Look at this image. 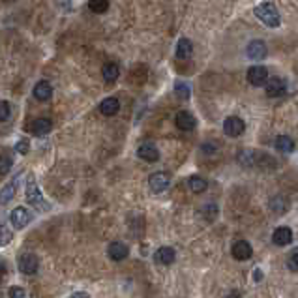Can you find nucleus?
<instances>
[{"label": "nucleus", "instance_id": "f257e3e1", "mask_svg": "<svg viewBox=\"0 0 298 298\" xmlns=\"http://www.w3.org/2000/svg\"><path fill=\"white\" fill-rule=\"evenodd\" d=\"M255 17L259 19L261 23H265L270 28H278L282 23L280 11L276 9V6L272 2H261L259 6H255Z\"/></svg>", "mask_w": 298, "mask_h": 298}, {"label": "nucleus", "instance_id": "f03ea898", "mask_svg": "<svg viewBox=\"0 0 298 298\" xmlns=\"http://www.w3.org/2000/svg\"><path fill=\"white\" fill-rule=\"evenodd\" d=\"M24 193H26V201H28L34 208H41V210H49V208H51V205L45 203V199H43L38 184H36V178L32 175L26 178V190H24Z\"/></svg>", "mask_w": 298, "mask_h": 298}, {"label": "nucleus", "instance_id": "7ed1b4c3", "mask_svg": "<svg viewBox=\"0 0 298 298\" xmlns=\"http://www.w3.org/2000/svg\"><path fill=\"white\" fill-rule=\"evenodd\" d=\"M265 90H267V96L270 98H278V96H283L287 92V81L283 77H268V81L265 83Z\"/></svg>", "mask_w": 298, "mask_h": 298}, {"label": "nucleus", "instance_id": "20e7f679", "mask_svg": "<svg viewBox=\"0 0 298 298\" xmlns=\"http://www.w3.org/2000/svg\"><path fill=\"white\" fill-rule=\"evenodd\" d=\"M32 212L28 210V208L24 207H17L11 214H9V222H11V225L15 227V229H24L28 223L32 222Z\"/></svg>", "mask_w": 298, "mask_h": 298}, {"label": "nucleus", "instance_id": "39448f33", "mask_svg": "<svg viewBox=\"0 0 298 298\" xmlns=\"http://www.w3.org/2000/svg\"><path fill=\"white\" fill-rule=\"evenodd\" d=\"M17 265H19V270H21L23 274L32 276L38 272L39 261L34 253H23V255L19 257V261H17Z\"/></svg>", "mask_w": 298, "mask_h": 298}, {"label": "nucleus", "instance_id": "423d86ee", "mask_svg": "<svg viewBox=\"0 0 298 298\" xmlns=\"http://www.w3.org/2000/svg\"><path fill=\"white\" fill-rule=\"evenodd\" d=\"M244 130H246V124L240 116H229V118H225V122H223V131H225V135H229V137H238V135L244 133Z\"/></svg>", "mask_w": 298, "mask_h": 298}, {"label": "nucleus", "instance_id": "0eeeda50", "mask_svg": "<svg viewBox=\"0 0 298 298\" xmlns=\"http://www.w3.org/2000/svg\"><path fill=\"white\" fill-rule=\"evenodd\" d=\"M248 81L253 86H265L268 81V69L265 66H252L248 69Z\"/></svg>", "mask_w": 298, "mask_h": 298}, {"label": "nucleus", "instance_id": "6e6552de", "mask_svg": "<svg viewBox=\"0 0 298 298\" xmlns=\"http://www.w3.org/2000/svg\"><path fill=\"white\" fill-rule=\"evenodd\" d=\"M169 175L167 173H163V171H158V173H154L150 175L148 178V186H150V190L154 193H161V191H165L169 188Z\"/></svg>", "mask_w": 298, "mask_h": 298}, {"label": "nucleus", "instance_id": "1a4fd4ad", "mask_svg": "<svg viewBox=\"0 0 298 298\" xmlns=\"http://www.w3.org/2000/svg\"><path fill=\"white\" fill-rule=\"evenodd\" d=\"M231 253H233V257H235L237 261H248L253 255V250H252V246H250V242L238 240V242L233 244Z\"/></svg>", "mask_w": 298, "mask_h": 298}, {"label": "nucleus", "instance_id": "9d476101", "mask_svg": "<svg viewBox=\"0 0 298 298\" xmlns=\"http://www.w3.org/2000/svg\"><path fill=\"white\" fill-rule=\"evenodd\" d=\"M246 53H248V56H250L252 60H263V58L267 56V43L261 41V39H253V41H250Z\"/></svg>", "mask_w": 298, "mask_h": 298}, {"label": "nucleus", "instance_id": "9b49d317", "mask_svg": "<svg viewBox=\"0 0 298 298\" xmlns=\"http://www.w3.org/2000/svg\"><path fill=\"white\" fill-rule=\"evenodd\" d=\"M175 124L178 130L191 131L193 128H195V124L197 122H195V116L190 115L188 111H180V113H176V116H175Z\"/></svg>", "mask_w": 298, "mask_h": 298}, {"label": "nucleus", "instance_id": "f8f14e48", "mask_svg": "<svg viewBox=\"0 0 298 298\" xmlns=\"http://www.w3.org/2000/svg\"><path fill=\"white\" fill-rule=\"evenodd\" d=\"M139 158L145 161H150V163H154V161L160 160V152H158V148L152 145V143H145V145L139 146Z\"/></svg>", "mask_w": 298, "mask_h": 298}, {"label": "nucleus", "instance_id": "ddd939ff", "mask_svg": "<svg viewBox=\"0 0 298 298\" xmlns=\"http://www.w3.org/2000/svg\"><path fill=\"white\" fill-rule=\"evenodd\" d=\"M107 253L113 261H124L126 257H128L130 250H128V246L124 244V242H111Z\"/></svg>", "mask_w": 298, "mask_h": 298}, {"label": "nucleus", "instance_id": "4468645a", "mask_svg": "<svg viewBox=\"0 0 298 298\" xmlns=\"http://www.w3.org/2000/svg\"><path fill=\"white\" fill-rule=\"evenodd\" d=\"M272 242L276 246H287L293 242V231L289 227H278L272 233Z\"/></svg>", "mask_w": 298, "mask_h": 298}, {"label": "nucleus", "instance_id": "2eb2a0df", "mask_svg": "<svg viewBox=\"0 0 298 298\" xmlns=\"http://www.w3.org/2000/svg\"><path fill=\"white\" fill-rule=\"evenodd\" d=\"M154 259H156V263H160V265H173L176 259V253L173 248L163 246V248H160L158 252L154 253Z\"/></svg>", "mask_w": 298, "mask_h": 298}, {"label": "nucleus", "instance_id": "dca6fc26", "mask_svg": "<svg viewBox=\"0 0 298 298\" xmlns=\"http://www.w3.org/2000/svg\"><path fill=\"white\" fill-rule=\"evenodd\" d=\"M17 184H19V176L13 178L11 182H8L2 190H0V205H8L11 199L15 197V191H17Z\"/></svg>", "mask_w": 298, "mask_h": 298}, {"label": "nucleus", "instance_id": "f3484780", "mask_svg": "<svg viewBox=\"0 0 298 298\" xmlns=\"http://www.w3.org/2000/svg\"><path fill=\"white\" fill-rule=\"evenodd\" d=\"M99 111H101V115H105V116L116 115V113L120 111V101L116 98H105L99 103Z\"/></svg>", "mask_w": 298, "mask_h": 298}, {"label": "nucleus", "instance_id": "a211bd4d", "mask_svg": "<svg viewBox=\"0 0 298 298\" xmlns=\"http://www.w3.org/2000/svg\"><path fill=\"white\" fill-rule=\"evenodd\" d=\"M191 53H193V43H191L188 38H180L178 39V43H176V58H180V60H186V58H190Z\"/></svg>", "mask_w": 298, "mask_h": 298}, {"label": "nucleus", "instance_id": "6ab92c4d", "mask_svg": "<svg viewBox=\"0 0 298 298\" xmlns=\"http://www.w3.org/2000/svg\"><path fill=\"white\" fill-rule=\"evenodd\" d=\"M53 94V86L49 84V81H39L36 86H34V98L39 99V101H47Z\"/></svg>", "mask_w": 298, "mask_h": 298}, {"label": "nucleus", "instance_id": "aec40b11", "mask_svg": "<svg viewBox=\"0 0 298 298\" xmlns=\"http://www.w3.org/2000/svg\"><path fill=\"white\" fill-rule=\"evenodd\" d=\"M101 75H103V79H105L107 83H115L116 79L120 77V68H118V64H115V62H107V64H103V68H101Z\"/></svg>", "mask_w": 298, "mask_h": 298}, {"label": "nucleus", "instance_id": "412c9836", "mask_svg": "<svg viewBox=\"0 0 298 298\" xmlns=\"http://www.w3.org/2000/svg\"><path fill=\"white\" fill-rule=\"evenodd\" d=\"M51 128H53V124H51L49 118H38V120H34L30 130L36 137H43V135H47L51 131Z\"/></svg>", "mask_w": 298, "mask_h": 298}, {"label": "nucleus", "instance_id": "4be33fe9", "mask_svg": "<svg viewBox=\"0 0 298 298\" xmlns=\"http://www.w3.org/2000/svg\"><path fill=\"white\" fill-rule=\"evenodd\" d=\"M276 148L283 154H291L295 150V141L289 135H280V137L276 139Z\"/></svg>", "mask_w": 298, "mask_h": 298}, {"label": "nucleus", "instance_id": "5701e85b", "mask_svg": "<svg viewBox=\"0 0 298 298\" xmlns=\"http://www.w3.org/2000/svg\"><path fill=\"white\" fill-rule=\"evenodd\" d=\"M188 186H190V190L193 191V193H203V191L208 188V182L203 178V176L193 175L188 178Z\"/></svg>", "mask_w": 298, "mask_h": 298}, {"label": "nucleus", "instance_id": "b1692460", "mask_svg": "<svg viewBox=\"0 0 298 298\" xmlns=\"http://www.w3.org/2000/svg\"><path fill=\"white\" fill-rule=\"evenodd\" d=\"M257 154L255 150H242V152L238 154V161L244 165V167H255L257 165Z\"/></svg>", "mask_w": 298, "mask_h": 298}, {"label": "nucleus", "instance_id": "393cba45", "mask_svg": "<svg viewBox=\"0 0 298 298\" xmlns=\"http://www.w3.org/2000/svg\"><path fill=\"white\" fill-rule=\"evenodd\" d=\"M270 208L274 210L276 214H285L287 212V208H289V203H287V199L285 197H274L270 201Z\"/></svg>", "mask_w": 298, "mask_h": 298}, {"label": "nucleus", "instance_id": "a878e982", "mask_svg": "<svg viewBox=\"0 0 298 298\" xmlns=\"http://www.w3.org/2000/svg\"><path fill=\"white\" fill-rule=\"evenodd\" d=\"M175 92H176V96H178L180 99H190V96H191L190 84L184 83V81H176V83H175Z\"/></svg>", "mask_w": 298, "mask_h": 298}, {"label": "nucleus", "instance_id": "bb28decb", "mask_svg": "<svg viewBox=\"0 0 298 298\" xmlns=\"http://www.w3.org/2000/svg\"><path fill=\"white\" fill-rule=\"evenodd\" d=\"M88 8H90L94 13H105L109 9V0H90V2H88Z\"/></svg>", "mask_w": 298, "mask_h": 298}, {"label": "nucleus", "instance_id": "cd10ccee", "mask_svg": "<svg viewBox=\"0 0 298 298\" xmlns=\"http://www.w3.org/2000/svg\"><path fill=\"white\" fill-rule=\"evenodd\" d=\"M11 240H13V233H11L6 225H2V223H0V248L8 246Z\"/></svg>", "mask_w": 298, "mask_h": 298}, {"label": "nucleus", "instance_id": "c85d7f7f", "mask_svg": "<svg viewBox=\"0 0 298 298\" xmlns=\"http://www.w3.org/2000/svg\"><path fill=\"white\" fill-rule=\"evenodd\" d=\"M203 212H205V218H207L208 222H214L216 216H218V207H216L214 203H210L207 207L203 208Z\"/></svg>", "mask_w": 298, "mask_h": 298}, {"label": "nucleus", "instance_id": "c756f323", "mask_svg": "<svg viewBox=\"0 0 298 298\" xmlns=\"http://www.w3.org/2000/svg\"><path fill=\"white\" fill-rule=\"evenodd\" d=\"M9 169H11V160L8 156H0V176L8 175Z\"/></svg>", "mask_w": 298, "mask_h": 298}, {"label": "nucleus", "instance_id": "7c9ffc66", "mask_svg": "<svg viewBox=\"0 0 298 298\" xmlns=\"http://www.w3.org/2000/svg\"><path fill=\"white\" fill-rule=\"evenodd\" d=\"M287 268H289L291 272H298V250L289 255V259H287Z\"/></svg>", "mask_w": 298, "mask_h": 298}, {"label": "nucleus", "instance_id": "2f4dec72", "mask_svg": "<svg viewBox=\"0 0 298 298\" xmlns=\"http://www.w3.org/2000/svg\"><path fill=\"white\" fill-rule=\"evenodd\" d=\"M9 115H11V107H9L8 101H0V120H8Z\"/></svg>", "mask_w": 298, "mask_h": 298}, {"label": "nucleus", "instance_id": "473e14b6", "mask_svg": "<svg viewBox=\"0 0 298 298\" xmlns=\"http://www.w3.org/2000/svg\"><path fill=\"white\" fill-rule=\"evenodd\" d=\"M15 150L19 154H28V150H30V143H28V139H19V143L15 145Z\"/></svg>", "mask_w": 298, "mask_h": 298}, {"label": "nucleus", "instance_id": "72a5a7b5", "mask_svg": "<svg viewBox=\"0 0 298 298\" xmlns=\"http://www.w3.org/2000/svg\"><path fill=\"white\" fill-rule=\"evenodd\" d=\"M9 297H11V298H21V297H24V291L21 289V287H17V285H13V287L9 289Z\"/></svg>", "mask_w": 298, "mask_h": 298}, {"label": "nucleus", "instance_id": "f704fd0d", "mask_svg": "<svg viewBox=\"0 0 298 298\" xmlns=\"http://www.w3.org/2000/svg\"><path fill=\"white\" fill-rule=\"evenodd\" d=\"M203 152H207V154L216 152V146H214V145H210V143H205V145H203Z\"/></svg>", "mask_w": 298, "mask_h": 298}, {"label": "nucleus", "instance_id": "c9c22d12", "mask_svg": "<svg viewBox=\"0 0 298 298\" xmlns=\"http://www.w3.org/2000/svg\"><path fill=\"white\" fill-rule=\"evenodd\" d=\"M6 268H8L6 267V261L0 259V274H4V272H6Z\"/></svg>", "mask_w": 298, "mask_h": 298}, {"label": "nucleus", "instance_id": "e433bc0d", "mask_svg": "<svg viewBox=\"0 0 298 298\" xmlns=\"http://www.w3.org/2000/svg\"><path fill=\"white\" fill-rule=\"evenodd\" d=\"M253 278H255V280H257V282H259V280H261V270H259V268H257V270H255V274H253Z\"/></svg>", "mask_w": 298, "mask_h": 298}, {"label": "nucleus", "instance_id": "4c0bfd02", "mask_svg": "<svg viewBox=\"0 0 298 298\" xmlns=\"http://www.w3.org/2000/svg\"><path fill=\"white\" fill-rule=\"evenodd\" d=\"M73 297H88V295H86V293H83V291H79V293H73Z\"/></svg>", "mask_w": 298, "mask_h": 298}, {"label": "nucleus", "instance_id": "58836bf2", "mask_svg": "<svg viewBox=\"0 0 298 298\" xmlns=\"http://www.w3.org/2000/svg\"><path fill=\"white\" fill-rule=\"evenodd\" d=\"M0 2H11V0H0Z\"/></svg>", "mask_w": 298, "mask_h": 298}]
</instances>
